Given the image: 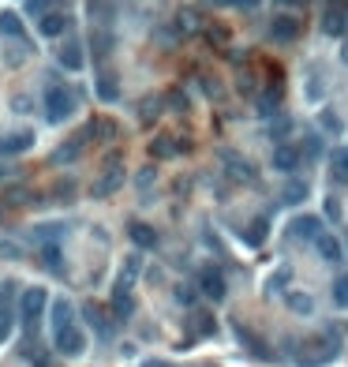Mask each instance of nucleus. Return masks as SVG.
I'll list each match as a JSON object with an SVG mask.
<instances>
[{
	"mask_svg": "<svg viewBox=\"0 0 348 367\" xmlns=\"http://www.w3.org/2000/svg\"><path fill=\"white\" fill-rule=\"evenodd\" d=\"M131 244L135 247H142V252H150V247H157V232L150 229V225H131Z\"/></svg>",
	"mask_w": 348,
	"mask_h": 367,
	"instance_id": "nucleus-13",
	"label": "nucleus"
},
{
	"mask_svg": "<svg viewBox=\"0 0 348 367\" xmlns=\"http://www.w3.org/2000/svg\"><path fill=\"white\" fill-rule=\"evenodd\" d=\"M270 30H274V38H277V42H292V38H300L303 23H300L296 16H277Z\"/></svg>",
	"mask_w": 348,
	"mask_h": 367,
	"instance_id": "nucleus-7",
	"label": "nucleus"
},
{
	"mask_svg": "<svg viewBox=\"0 0 348 367\" xmlns=\"http://www.w3.org/2000/svg\"><path fill=\"white\" fill-rule=\"evenodd\" d=\"M83 142H86V135H72V142H64V147L52 154V162L64 165V162H72V157H79V154H83Z\"/></svg>",
	"mask_w": 348,
	"mask_h": 367,
	"instance_id": "nucleus-14",
	"label": "nucleus"
},
{
	"mask_svg": "<svg viewBox=\"0 0 348 367\" xmlns=\"http://www.w3.org/2000/svg\"><path fill=\"white\" fill-rule=\"evenodd\" d=\"M210 42H213V45H229V30H221V26H213V30H210Z\"/></svg>",
	"mask_w": 348,
	"mask_h": 367,
	"instance_id": "nucleus-32",
	"label": "nucleus"
},
{
	"mask_svg": "<svg viewBox=\"0 0 348 367\" xmlns=\"http://www.w3.org/2000/svg\"><path fill=\"white\" fill-rule=\"evenodd\" d=\"M30 142H34V135H30V131H19V135H11L8 142H0V150H4V154H16V150H30Z\"/></svg>",
	"mask_w": 348,
	"mask_h": 367,
	"instance_id": "nucleus-19",
	"label": "nucleus"
},
{
	"mask_svg": "<svg viewBox=\"0 0 348 367\" xmlns=\"http://www.w3.org/2000/svg\"><path fill=\"white\" fill-rule=\"evenodd\" d=\"M326 214H330V218H337V214H341V203H337V199H330V203H326Z\"/></svg>",
	"mask_w": 348,
	"mask_h": 367,
	"instance_id": "nucleus-35",
	"label": "nucleus"
},
{
	"mask_svg": "<svg viewBox=\"0 0 348 367\" xmlns=\"http://www.w3.org/2000/svg\"><path fill=\"white\" fill-rule=\"evenodd\" d=\"M60 64H64V68H72V72H79V68L86 64V57H83V45H79V42H68V45L60 49Z\"/></svg>",
	"mask_w": 348,
	"mask_h": 367,
	"instance_id": "nucleus-12",
	"label": "nucleus"
},
{
	"mask_svg": "<svg viewBox=\"0 0 348 367\" xmlns=\"http://www.w3.org/2000/svg\"><path fill=\"white\" fill-rule=\"evenodd\" d=\"M0 30L16 38V34H23V19L16 16V11H0Z\"/></svg>",
	"mask_w": 348,
	"mask_h": 367,
	"instance_id": "nucleus-22",
	"label": "nucleus"
},
{
	"mask_svg": "<svg viewBox=\"0 0 348 367\" xmlns=\"http://www.w3.org/2000/svg\"><path fill=\"white\" fill-rule=\"evenodd\" d=\"M113 311L120 315V319H128V315L135 311V304H131V296H128V281L116 285V293H113Z\"/></svg>",
	"mask_w": 348,
	"mask_h": 367,
	"instance_id": "nucleus-15",
	"label": "nucleus"
},
{
	"mask_svg": "<svg viewBox=\"0 0 348 367\" xmlns=\"http://www.w3.org/2000/svg\"><path fill=\"white\" fill-rule=\"evenodd\" d=\"M8 334H11V315L8 307H0V341H8Z\"/></svg>",
	"mask_w": 348,
	"mask_h": 367,
	"instance_id": "nucleus-30",
	"label": "nucleus"
},
{
	"mask_svg": "<svg viewBox=\"0 0 348 367\" xmlns=\"http://www.w3.org/2000/svg\"><path fill=\"white\" fill-rule=\"evenodd\" d=\"M180 26L184 30H195V11H180Z\"/></svg>",
	"mask_w": 348,
	"mask_h": 367,
	"instance_id": "nucleus-34",
	"label": "nucleus"
},
{
	"mask_svg": "<svg viewBox=\"0 0 348 367\" xmlns=\"http://www.w3.org/2000/svg\"><path fill=\"white\" fill-rule=\"evenodd\" d=\"M42 262H45L52 273H64V255H60L57 244H45V247H42Z\"/></svg>",
	"mask_w": 348,
	"mask_h": 367,
	"instance_id": "nucleus-18",
	"label": "nucleus"
},
{
	"mask_svg": "<svg viewBox=\"0 0 348 367\" xmlns=\"http://www.w3.org/2000/svg\"><path fill=\"white\" fill-rule=\"evenodd\" d=\"M98 94H101V101H113V98L120 94V86L113 83L109 75H101V83H98Z\"/></svg>",
	"mask_w": 348,
	"mask_h": 367,
	"instance_id": "nucleus-28",
	"label": "nucleus"
},
{
	"mask_svg": "<svg viewBox=\"0 0 348 367\" xmlns=\"http://www.w3.org/2000/svg\"><path fill=\"white\" fill-rule=\"evenodd\" d=\"M288 307L296 311V315H311V296H303V293H288Z\"/></svg>",
	"mask_w": 348,
	"mask_h": 367,
	"instance_id": "nucleus-24",
	"label": "nucleus"
},
{
	"mask_svg": "<svg viewBox=\"0 0 348 367\" xmlns=\"http://www.w3.org/2000/svg\"><path fill=\"white\" fill-rule=\"evenodd\" d=\"M52 4H60V0H26V11H30V16H38L42 8H52Z\"/></svg>",
	"mask_w": 348,
	"mask_h": 367,
	"instance_id": "nucleus-31",
	"label": "nucleus"
},
{
	"mask_svg": "<svg viewBox=\"0 0 348 367\" xmlns=\"http://www.w3.org/2000/svg\"><path fill=\"white\" fill-rule=\"evenodd\" d=\"M330 162H333V176H337V180H348V150H337Z\"/></svg>",
	"mask_w": 348,
	"mask_h": 367,
	"instance_id": "nucleus-25",
	"label": "nucleus"
},
{
	"mask_svg": "<svg viewBox=\"0 0 348 367\" xmlns=\"http://www.w3.org/2000/svg\"><path fill=\"white\" fill-rule=\"evenodd\" d=\"M150 150H154V157H172V154H176L180 147H176V142H172L169 135H162V139H157V142H154Z\"/></svg>",
	"mask_w": 348,
	"mask_h": 367,
	"instance_id": "nucleus-26",
	"label": "nucleus"
},
{
	"mask_svg": "<svg viewBox=\"0 0 348 367\" xmlns=\"http://www.w3.org/2000/svg\"><path fill=\"white\" fill-rule=\"evenodd\" d=\"M49 307V293L45 288H26V293L19 296V319H23V326L34 334V326H38V319H42V311Z\"/></svg>",
	"mask_w": 348,
	"mask_h": 367,
	"instance_id": "nucleus-2",
	"label": "nucleus"
},
{
	"mask_svg": "<svg viewBox=\"0 0 348 367\" xmlns=\"http://www.w3.org/2000/svg\"><path fill=\"white\" fill-rule=\"evenodd\" d=\"M326 34H333V38H341L344 34V4L341 0H330V8H326Z\"/></svg>",
	"mask_w": 348,
	"mask_h": 367,
	"instance_id": "nucleus-9",
	"label": "nucleus"
},
{
	"mask_svg": "<svg viewBox=\"0 0 348 367\" xmlns=\"http://www.w3.org/2000/svg\"><path fill=\"white\" fill-rule=\"evenodd\" d=\"M266 232H270V221H266V218H255V221H251V225H247L244 240H247L251 247H259V244L266 240Z\"/></svg>",
	"mask_w": 348,
	"mask_h": 367,
	"instance_id": "nucleus-17",
	"label": "nucleus"
},
{
	"mask_svg": "<svg viewBox=\"0 0 348 367\" xmlns=\"http://www.w3.org/2000/svg\"><path fill=\"white\" fill-rule=\"evenodd\" d=\"M303 199H307V184H303V180H292L288 188H285V203L296 206V203H303Z\"/></svg>",
	"mask_w": 348,
	"mask_h": 367,
	"instance_id": "nucleus-23",
	"label": "nucleus"
},
{
	"mask_svg": "<svg viewBox=\"0 0 348 367\" xmlns=\"http://www.w3.org/2000/svg\"><path fill=\"white\" fill-rule=\"evenodd\" d=\"M198 288H203L210 300H225V293H229V285H225L221 270H203V273H198Z\"/></svg>",
	"mask_w": 348,
	"mask_h": 367,
	"instance_id": "nucleus-6",
	"label": "nucleus"
},
{
	"mask_svg": "<svg viewBox=\"0 0 348 367\" xmlns=\"http://www.w3.org/2000/svg\"><path fill=\"white\" fill-rule=\"evenodd\" d=\"M49 315H52V337H57L60 330H68V326H75V322H72V304H68V300H57Z\"/></svg>",
	"mask_w": 348,
	"mask_h": 367,
	"instance_id": "nucleus-10",
	"label": "nucleus"
},
{
	"mask_svg": "<svg viewBox=\"0 0 348 367\" xmlns=\"http://www.w3.org/2000/svg\"><path fill=\"white\" fill-rule=\"evenodd\" d=\"M277 105H281V86H277V83H274L270 90H262V94L255 98L259 116H274V113H277Z\"/></svg>",
	"mask_w": 348,
	"mask_h": 367,
	"instance_id": "nucleus-11",
	"label": "nucleus"
},
{
	"mask_svg": "<svg viewBox=\"0 0 348 367\" xmlns=\"http://www.w3.org/2000/svg\"><path fill=\"white\" fill-rule=\"evenodd\" d=\"M213 4H218V8H259L262 4V0H213Z\"/></svg>",
	"mask_w": 348,
	"mask_h": 367,
	"instance_id": "nucleus-29",
	"label": "nucleus"
},
{
	"mask_svg": "<svg viewBox=\"0 0 348 367\" xmlns=\"http://www.w3.org/2000/svg\"><path fill=\"white\" fill-rule=\"evenodd\" d=\"M333 304L348 307V273H337V278H333Z\"/></svg>",
	"mask_w": 348,
	"mask_h": 367,
	"instance_id": "nucleus-21",
	"label": "nucleus"
},
{
	"mask_svg": "<svg viewBox=\"0 0 348 367\" xmlns=\"http://www.w3.org/2000/svg\"><path fill=\"white\" fill-rule=\"evenodd\" d=\"M318 120H322V128L326 131H341L344 124H341V116L333 113V109H318Z\"/></svg>",
	"mask_w": 348,
	"mask_h": 367,
	"instance_id": "nucleus-27",
	"label": "nucleus"
},
{
	"mask_svg": "<svg viewBox=\"0 0 348 367\" xmlns=\"http://www.w3.org/2000/svg\"><path fill=\"white\" fill-rule=\"evenodd\" d=\"M68 11H45L42 19H38V30H42V38H60L64 30H68Z\"/></svg>",
	"mask_w": 348,
	"mask_h": 367,
	"instance_id": "nucleus-5",
	"label": "nucleus"
},
{
	"mask_svg": "<svg viewBox=\"0 0 348 367\" xmlns=\"http://www.w3.org/2000/svg\"><path fill=\"white\" fill-rule=\"evenodd\" d=\"M274 169H277V173H296V169H300V150L281 142V147L274 150Z\"/></svg>",
	"mask_w": 348,
	"mask_h": 367,
	"instance_id": "nucleus-8",
	"label": "nucleus"
},
{
	"mask_svg": "<svg viewBox=\"0 0 348 367\" xmlns=\"http://www.w3.org/2000/svg\"><path fill=\"white\" fill-rule=\"evenodd\" d=\"M120 180H124V176H120V169H113V173H105L98 184H94V195L101 199L105 191H116V188H120Z\"/></svg>",
	"mask_w": 348,
	"mask_h": 367,
	"instance_id": "nucleus-20",
	"label": "nucleus"
},
{
	"mask_svg": "<svg viewBox=\"0 0 348 367\" xmlns=\"http://www.w3.org/2000/svg\"><path fill=\"white\" fill-rule=\"evenodd\" d=\"M341 60H344V64H348V49H344V52H341Z\"/></svg>",
	"mask_w": 348,
	"mask_h": 367,
	"instance_id": "nucleus-38",
	"label": "nucleus"
},
{
	"mask_svg": "<svg viewBox=\"0 0 348 367\" xmlns=\"http://www.w3.org/2000/svg\"><path fill=\"white\" fill-rule=\"evenodd\" d=\"M315 247H318V255H322L326 262H341V244L337 240H333V236H318V240H315Z\"/></svg>",
	"mask_w": 348,
	"mask_h": 367,
	"instance_id": "nucleus-16",
	"label": "nucleus"
},
{
	"mask_svg": "<svg viewBox=\"0 0 348 367\" xmlns=\"http://www.w3.org/2000/svg\"><path fill=\"white\" fill-rule=\"evenodd\" d=\"M288 229H292L296 240H318V236H322V218H318V214H303V218L292 221Z\"/></svg>",
	"mask_w": 348,
	"mask_h": 367,
	"instance_id": "nucleus-4",
	"label": "nucleus"
},
{
	"mask_svg": "<svg viewBox=\"0 0 348 367\" xmlns=\"http://www.w3.org/2000/svg\"><path fill=\"white\" fill-rule=\"evenodd\" d=\"M57 349L64 352V356H83L86 352V334L79 330V326H68V330L57 334Z\"/></svg>",
	"mask_w": 348,
	"mask_h": 367,
	"instance_id": "nucleus-3",
	"label": "nucleus"
},
{
	"mask_svg": "<svg viewBox=\"0 0 348 367\" xmlns=\"http://www.w3.org/2000/svg\"><path fill=\"white\" fill-rule=\"evenodd\" d=\"M45 120L49 124H60V120H68V116L75 113V94L68 86H60V83H52L45 86Z\"/></svg>",
	"mask_w": 348,
	"mask_h": 367,
	"instance_id": "nucleus-1",
	"label": "nucleus"
},
{
	"mask_svg": "<svg viewBox=\"0 0 348 367\" xmlns=\"http://www.w3.org/2000/svg\"><path fill=\"white\" fill-rule=\"evenodd\" d=\"M142 367H169V363H162V360H146Z\"/></svg>",
	"mask_w": 348,
	"mask_h": 367,
	"instance_id": "nucleus-36",
	"label": "nucleus"
},
{
	"mask_svg": "<svg viewBox=\"0 0 348 367\" xmlns=\"http://www.w3.org/2000/svg\"><path fill=\"white\" fill-rule=\"evenodd\" d=\"M277 4H300V0H277Z\"/></svg>",
	"mask_w": 348,
	"mask_h": 367,
	"instance_id": "nucleus-37",
	"label": "nucleus"
},
{
	"mask_svg": "<svg viewBox=\"0 0 348 367\" xmlns=\"http://www.w3.org/2000/svg\"><path fill=\"white\" fill-rule=\"evenodd\" d=\"M169 101L176 105V113H184V109H187V98L180 94V90H169Z\"/></svg>",
	"mask_w": 348,
	"mask_h": 367,
	"instance_id": "nucleus-33",
	"label": "nucleus"
}]
</instances>
